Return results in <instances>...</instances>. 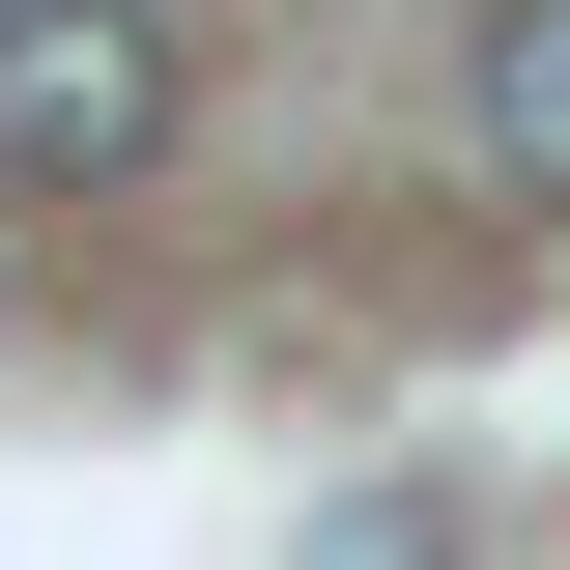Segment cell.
Returning <instances> with one entry per match:
<instances>
[{"label":"cell","instance_id":"obj_2","mask_svg":"<svg viewBox=\"0 0 570 570\" xmlns=\"http://www.w3.org/2000/svg\"><path fill=\"white\" fill-rule=\"evenodd\" d=\"M456 115H485L513 200H570V0H485V86H456Z\"/></svg>","mask_w":570,"mask_h":570},{"label":"cell","instance_id":"obj_1","mask_svg":"<svg viewBox=\"0 0 570 570\" xmlns=\"http://www.w3.org/2000/svg\"><path fill=\"white\" fill-rule=\"evenodd\" d=\"M171 142V29L142 0H0V200H115Z\"/></svg>","mask_w":570,"mask_h":570}]
</instances>
